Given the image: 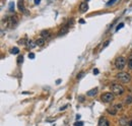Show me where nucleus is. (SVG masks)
Instances as JSON below:
<instances>
[{
    "label": "nucleus",
    "mask_w": 132,
    "mask_h": 126,
    "mask_svg": "<svg viewBox=\"0 0 132 126\" xmlns=\"http://www.w3.org/2000/svg\"><path fill=\"white\" fill-rule=\"evenodd\" d=\"M17 22H18V21H17L16 16H7V17H5V19L2 21L3 26H5V28H15Z\"/></svg>",
    "instance_id": "obj_1"
},
{
    "label": "nucleus",
    "mask_w": 132,
    "mask_h": 126,
    "mask_svg": "<svg viewBox=\"0 0 132 126\" xmlns=\"http://www.w3.org/2000/svg\"><path fill=\"white\" fill-rule=\"evenodd\" d=\"M116 78L118 79L120 82H122V84H129V82L132 80L131 75L129 73H127V72H124V71L117 73Z\"/></svg>",
    "instance_id": "obj_2"
},
{
    "label": "nucleus",
    "mask_w": 132,
    "mask_h": 126,
    "mask_svg": "<svg viewBox=\"0 0 132 126\" xmlns=\"http://www.w3.org/2000/svg\"><path fill=\"white\" fill-rule=\"evenodd\" d=\"M111 91L113 93L114 95H116V96H120V95H122L124 93V91H125V89L122 86L121 84H111Z\"/></svg>",
    "instance_id": "obj_3"
},
{
    "label": "nucleus",
    "mask_w": 132,
    "mask_h": 126,
    "mask_svg": "<svg viewBox=\"0 0 132 126\" xmlns=\"http://www.w3.org/2000/svg\"><path fill=\"white\" fill-rule=\"evenodd\" d=\"M115 66H116V68L117 69H119V70H122V69H124V67L126 66V59L124 57H118L116 59L115 61Z\"/></svg>",
    "instance_id": "obj_4"
},
{
    "label": "nucleus",
    "mask_w": 132,
    "mask_h": 126,
    "mask_svg": "<svg viewBox=\"0 0 132 126\" xmlns=\"http://www.w3.org/2000/svg\"><path fill=\"white\" fill-rule=\"evenodd\" d=\"M115 99L114 97V94L113 93H104L102 96H101V100L104 102V103H111V102H113Z\"/></svg>",
    "instance_id": "obj_5"
},
{
    "label": "nucleus",
    "mask_w": 132,
    "mask_h": 126,
    "mask_svg": "<svg viewBox=\"0 0 132 126\" xmlns=\"http://www.w3.org/2000/svg\"><path fill=\"white\" fill-rule=\"evenodd\" d=\"M97 126H110V122L109 120L105 118V117H102L99 120V123H97Z\"/></svg>",
    "instance_id": "obj_6"
},
{
    "label": "nucleus",
    "mask_w": 132,
    "mask_h": 126,
    "mask_svg": "<svg viewBox=\"0 0 132 126\" xmlns=\"http://www.w3.org/2000/svg\"><path fill=\"white\" fill-rule=\"evenodd\" d=\"M87 9H89V5H87L86 2H82L80 5H79V10H80L81 12H85Z\"/></svg>",
    "instance_id": "obj_7"
},
{
    "label": "nucleus",
    "mask_w": 132,
    "mask_h": 126,
    "mask_svg": "<svg viewBox=\"0 0 132 126\" xmlns=\"http://www.w3.org/2000/svg\"><path fill=\"white\" fill-rule=\"evenodd\" d=\"M41 36H42V38L45 39V40H49V39L51 38V34L49 31H43L41 33Z\"/></svg>",
    "instance_id": "obj_8"
},
{
    "label": "nucleus",
    "mask_w": 132,
    "mask_h": 126,
    "mask_svg": "<svg viewBox=\"0 0 132 126\" xmlns=\"http://www.w3.org/2000/svg\"><path fill=\"white\" fill-rule=\"evenodd\" d=\"M97 94V88H95V89H92V90H90V91H87L86 96H89V97H95Z\"/></svg>",
    "instance_id": "obj_9"
},
{
    "label": "nucleus",
    "mask_w": 132,
    "mask_h": 126,
    "mask_svg": "<svg viewBox=\"0 0 132 126\" xmlns=\"http://www.w3.org/2000/svg\"><path fill=\"white\" fill-rule=\"evenodd\" d=\"M107 112H108L110 115H116L117 112H118V110H117L115 108V106H113L112 108H109V109H107Z\"/></svg>",
    "instance_id": "obj_10"
},
{
    "label": "nucleus",
    "mask_w": 132,
    "mask_h": 126,
    "mask_svg": "<svg viewBox=\"0 0 132 126\" xmlns=\"http://www.w3.org/2000/svg\"><path fill=\"white\" fill-rule=\"evenodd\" d=\"M37 43V46H40V47H43L44 45H45V43H46V40L44 38H40V39H38V40L36 41Z\"/></svg>",
    "instance_id": "obj_11"
},
{
    "label": "nucleus",
    "mask_w": 132,
    "mask_h": 126,
    "mask_svg": "<svg viewBox=\"0 0 132 126\" xmlns=\"http://www.w3.org/2000/svg\"><path fill=\"white\" fill-rule=\"evenodd\" d=\"M27 46H28V48H30V49H33V48H35L37 46V43L30 40V41L27 42Z\"/></svg>",
    "instance_id": "obj_12"
},
{
    "label": "nucleus",
    "mask_w": 132,
    "mask_h": 126,
    "mask_svg": "<svg viewBox=\"0 0 132 126\" xmlns=\"http://www.w3.org/2000/svg\"><path fill=\"white\" fill-rule=\"evenodd\" d=\"M127 65H128L129 69H131V70H132V54L128 57V60H127Z\"/></svg>",
    "instance_id": "obj_13"
},
{
    "label": "nucleus",
    "mask_w": 132,
    "mask_h": 126,
    "mask_svg": "<svg viewBox=\"0 0 132 126\" xmlns=\"http://www.w3.org/2000/svg\"><path fill=\"white\" fill-rule=\"evenodd\" d=\"M68 32V28L67 27H65V28H61V30L59 31V34L58 35L59 36H62V35H65V34Z\"/></svg>",
    "instance_id": "obj_14"
},
{
    "label": "nucleus",
    "mask_w": 132,
    "mask_h": 126,
    "mask_svg": "<svg viewBox=\"0 0 132 126\" xmlns=\"http://www.w3.org/2000/svg\"><path fill=\"white\" fill-rule=\"evenodd\" d=\"M127 123H128V122H127V119L126 118H121V119H119V124L120 125H122V126H125V125H127Z\"/></svg>",
    "instance_id": "obj_15"
},
{
    "label": "nucleus",
    "mask_w": 132,
    "mask_h": 126,
    "mask_svg": "<svg viewBox=\"0 0 132 126\" xmlns=\"http://www.w3.org/2000/svg\"><path fill=\"white\" fill-rule=\"evenodd\" d=\"M18 8L21 11H24V6H23V0H19L18 1Z\"/></svg>",
    "instance_id": "obj_16"
},
{
    "label": "nucleus",
    "mask_w": 132,
    "mask_h": 126,
    "mask_svg": "<svg viewBox=\"0 0 132 126\" xmlns=\"http://www.w3.org/2000/svg\"><path fill=\"white\" fill-rule=\"evenodd\" d=\"M10 53H11V54H18V53H19V49H18V48H16V47L11 48V49H10Z\"/></svg>",
    "instance_id": "obj_17"
},
{
    "label": "nucleus",
    "mask_w": 132,
    "mask_h": 126,
    "mask_svg": "<svg viewBox=\"0 0 132 126\" xmlns=\"http://www.w3.org/2000/svg\"><path fill=\"white\" fill-rule=\"evenodd\" d=\"M131 103H132V97H131V96H129L128 98H127V99L125 100V104L129 105V104H131Z\"/></svg>",
    "instance_id": "obj_18"
},
{
    "label": "nucleus",
    "mask_w": 132,
    "mask_h": 126,
    "mask_svg": "<svg viewBox=\"0 0 132 126\" xmlns=\"http://www.w3.org/2000/svg\"><path fill=\"white\" fill-rule=\"evenodd\" d=\"M124 27V23L123 22H121V23H119V25L118 26H117V28H116V32H118L119 30H121V28H123Z\"/></svg>",
    "instance_id": "obj_19"
},
{
    "label": "nucleus",
    "mask_w": 132,
    "mask_h": 126,
    "mask_svg": "<svg viewBox=\"0 0 132 126\" xmlns=\"http://www.w3.org/2000/svg\"><path fill=\"white\" fill-rule=\"evenodd\" d=\"M22 61H23V56H22V55L18 56V57H17V63H18V64H21V63H22Z\"/></svg>",
    "instance_id": "obj_20"
},
{
    "label": "nucleus",
    "mask_w": 132,
    "mask_h": 126,
    "mask_svg": "<svg viewBox=\"0 0 132 126\" xmlns=\"http://www.w3.org/2000/svg\"><path fill=\"white\" fill-rule=\"evenodd\" d=\"M14 10V3L10 2L9 3V11H13Z\"/></svg>",
    "instance_id": "obj_21"
},
{
    "label": "nucleus",
    "mask_w": 132,
    "mask_h": 126,
    "mask_svg": "<svg viewBox=\"0 0 132 126\" xmlns=\"http://www.w3.org/2000/svg\"><path fill=\"white\" fill-rule=\"evenodd\" d=\"M27 42H28V41H26L24 39H22V40H19V41H18V44H19V45H26Z\"/></svg>",
    "instance_id": "obj_22"
},
{
    "label": "nucleus",
    "mask_w": 132,
    "mask_h": 126,
    "mask_svg": "<svg viewBox=\"0 0 132 126\" xmlns=\"http://www.w3.org/2000/svg\"><path fill=\"white\" fill-rule=\"evenodd\" d=\"M110 42H111L110 40H107V41H106V43H105V44H104V45H103V47H102V49H105V48H106L107 46H108V45H109V43H110Z\"/></svg>",
    "instance_id": "obj_23"
},
{
    "label": "nucleus",
    "mask_w": 132,
    "mask_h": 126,
    "mask_svg": "<svg viewBox=\"0 0 132 126\" xmlns=\"http://www.w3.org/2000/svg\"><path fill=\"white\" fill-rule=\"evenodd\" d=\"M117 1V0H110V1L107 3V6H110V5H112V4H114L115 2Z\"/></svg>",
    "instance_id": "obj_24"
},
{
    "label": "nucleus",
    "mask_w": 132,
    "mask_h": 126,
    "mask_svg": "<svg viewBox=\"0 0 132 126\" xmlns=\"http://www.w3.org/2000/svg\"><path fill=\"white\" fill-rule=\"evenodd\" d=\"M83 75H84V72H83V71H81V72H80V73H79V74H78V75H77V79H80V78H81V77H82V76H83Z\"/></svg>",
    "instance_id": "obj_25"
},
{
    "label": "nucleus",
    "mask_w": 132,
    "mask_h": 126,
    "mask_svg": "<svg viewBox=\"0 0 132 126\" xmlns=\"http://www.w3.org/2000/svg\"><path fill=\"white\" fill-rule=\"evenodd\" d=\"M115 108H116L117 110H121V109H122V105H121V104H116V105H115Z\"/></svg>",
    "instance_id": "obj_26"
},
{
    "label": "nucleus",
    "mask_w": 132,
    "mask_h": 126,
    "mask_svg": "<svg viewBox=\"0 0 132 126\" xmlns=\"http://www.w3.org/2000/svg\"><path fill=\"white\" fill-rule=\"evenodd\" d=\"M28 58H30V59H34V58H35V54H34V53H30V54H28Z\"/></svg>",
    "instance_id": "obj_27"
},
{
    "label": "nucleus",
    "mask_w": 132,
    "mask_h": 126,
    "mask_svg": "<svg viewBox=\"0 0 132 126\" xmlns=\"http://www.w3.org/2000/svg\"><path fill=\"white\" fill-rule=\"evenodd\" d=\"M94 74H95V75L99 74V69H97V68H96V69H94Z\"/></svg>",
    "instance_id": "obj_28"
},
{
    "label": "nucleus",
    "mask_w": 132,
    "mask_h": 126,
    "mask_svg": "<svg viewBox=\"0 0 132 126\" xmlns=\"http://www.w3.org/2000/svg\"><path fill=\"white\" fill-rule=\"evenodd\" d=\"M74 125H75V126H82V125H83V123H82V122H78V123H77V122H76Z\"/></svg>",
    "instance_id": "obj_29"
},
{
    "label": "nucleus",
    "mask_w": 132,
    "mask_h": 126,
    "mask_svg": "<svg viewBox=\"0 0 132 126\" xmlns=\"http://www.w3.org/2000/svg\"><path fill=\"white\" fill-rule=\"evenodd\" d=\"M41 0H35V4H40Z\"/></svg>",
    "instance_id": "obj_30"
},
{
    "label": "nucleus",
    "mask_w": 132,
    "mask_h": 126,
    "mask_svg": "<svg viewBox=\"0 0 132 126\" xmlns=\"http://www.w3.org/2000/svg\"><path fill=\"white\" fill-rule=\"evenodd\" d=\"M79 22H80V23H84V21H83V19H80Z\"/></svg>",
    "instance_id": "obj_31"
},
{
    "label": "nucleus",
    "mask_w": 132,
    "mask_h": 126,
    "mask_svg": "<svg viewBox=\"0 0 132 126\" xmlns=\"http://www.w3.org/2000/svg\"><path fill=\"white\" fill-rule=\"evenodd\" d=\"M128 124H129V126H132V121H130V122H129Z\"/></svg>",
    "instance_id": "obj_32"
}]
</instances>
